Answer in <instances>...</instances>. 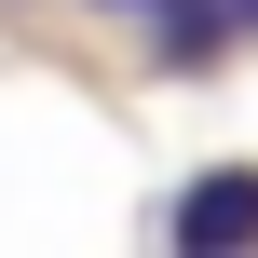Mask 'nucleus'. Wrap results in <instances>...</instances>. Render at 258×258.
<instances>
[{"instance_id":"7ed1b4c3","label":"nucleus","mask_w":258,"mask_h":258,"mask_svg":"<svg viewBox=\"0 0 258 258\" xmlns=\"http://www.w3.org/2000/svg\"><path fill=\"white\" fill-rule=\"evenodd\" d=\"M218 14H231V27H258V0H218Z\"/></svg>"},{"instance_id":"f03ea898","label":"nucleus","mask_w":258,"mask_h":258,"mask_svg":"<svg viewBox=\"0 0 258 258\" xmlns=\"http://www.w3.org/2000/svg\"><path fill=\"white\" fill-rule=\"evenodd\" d=\"M95 14H163V0H95Z\"/></svg>"},{"instance_id":"f257e3e1","label":"nucleus","mask_w":258,"mask_h":258,"mask_svg":"<svg viewBox=\"0 0 258 258\" xmlns=\"http://www.w3.org/2000/svg\"><path fill=\"white\" fill-rule=\"evenodd\" d=\"M163 231H177L190 258H231V245H258V177H245V163H231V177H190V190L163 204Z\"/></svg>"}]
</instances>
